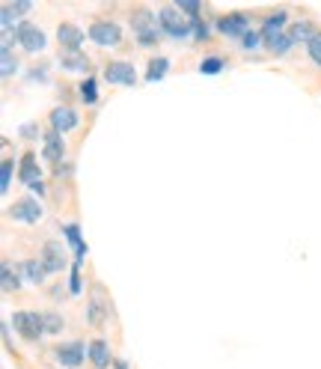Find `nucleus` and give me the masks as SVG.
<instances>
[{
  "mask_svg": "<svg viewBox=\"0 0 321 369\" xmlns=\"http://www.w3.org/2000/svg\"><path fill=\"white\" fill-rule=\"evenodd\" d=\"M116 369H125V364H116Z\"/></svg>",
  "mask_w": 321,
  "mask_h": 369,
  "instance_id": "2f4dec72",
  "label": "nucleus"
},
{
  "mask_svg": "<svg viewBox=\"0 0 321 369\" xmlns=\"http://www.w3.org/2000/svg\"><path fill=\"white\" fill-rule=\"evenodd\" d=\"M167 66H169V63H167L164 57L152 60V63H149V75H146V78H149V80H158V78H164V75H167Z\"/></svg>",
  "mask_w": 321,
  "mask_h": 369,
  "instance_id": "412c9836",
  "label": "nucleus"
},
{
  "mask_svg": "<svg viewBox=\"0 0 321 369\" xmlns=\"http://www.w3.org/2000/svg\"><path fill=\"white\" fill-rule=\"evenodd\" d=\"M307 45H309L312 63H316V66H321V36H312V42H307Z\"/></svg>",
  "mask_w": 321,
  "mask_h": 369,
  "instance_id": "cd10ccee",
  "label": "nucleus"
},
{
  "mask_svg": "<svg viewBox=\"0 0 321 369\" xmlns=\"http://www.w3.org/2000/svg\"><path fill=\"white\" fill-rule=\"evenodd\" d=\"M202 75H217V71L223 69V60L220 57H209V60H202Z\"/></svg>",
  "mask_w": 321,
  "mask_h": 369,
  "instance_id": "a878e982",
  "label": "nucleus"
},
{
  "mask_svg": "<svg viewBox=\"0 0 321 369\" xmlns=\"http://www.w3.org/2000/svg\"><path fill=\"white\" fill-rule=\"evenodd\" d=\"M244 48L247 51H253V48H259V33H244Z\"/></svg>",
  "mask_w": 321,
  "mask_h": 369,
  "instance_id": "7c9ffc66",
  "label": "nucleus"
},
{
  "mask_svg": "<svg viewBox=\"0 0 321 369\" xmlns=\"http://www.w3.org/2000/svg\"><path fill=\"white\" fill-rule=\"evenodd\" d=\"M78 113L71 111V107H57V111H51V125H54V131H71V128H78Z\"/></svg>",
  "mask_w": 321,
  "mask_h": 369,
  "instance_id": "1a4fd4ad",
  "label": "nucleus"
},
{
  "mask_svg": "<svg viewBox=\"0 0 321 369\" xmlns=\"http://www.w3.org/2000/svg\"><path fill=\"white\" fill-rule=\"evenodd\" d=\"M9 176H12V164L9 161H3V167H0V191H9Z\"/></svg>",
  "mask_w": 321,
  "mask_h": 369,
  "instance_id": "c85d7f7f",
  "label": "nucleus"
},
{
  "mask_svg": "<svg viewBox=\"0 0 321 369\" xmlns=\"http://www.w3.org/2000/svg\"><path fill=\"white\" fill-rule=\"evenodd\" d=\"M12 325L24 339H36V337L45 334V322H42L39 313H15Z\"/></svg>",
  "mask_w": 321,
  "mask_h": 369,
  "instance_id": "7ed1b4c3",
  "label": "nucleus"
},
{
  "mask_svg": "<svg viewBox=\"0 0 321 369\" xmlns=\"http://www.w3.org/2000/svg\"><path fill=\"white\" fill-rule=\"evenodd\" d=\"M0 69H3V78H9V75H15L18 63L12 60V51H0Z\"/></svg>",
  "mask_w": 321,
  "mask_h": 369,
  "instance_id": "b1692460",
  "label": "nucleus"
},
{
  "mask_svg": "<svg viewBox=\"0 0 321 369\" xmlns=\"http://www.w3.org/2000/svg\"><path fill=\"white\" fill-rule=\"evenodd\" d=\"M9 214H12V221H21V223H36L42 218V205L30 200V197H24V200H15L12 209H9Z\"/></svg>",
  "mask_w": 321,
  "mask_h": 369,
  "instance_id": "423d86ee",
  "label": "nucleus"
},
{
  "mask_svg": "<svg viewBox=\"0 0 321 369\" xmlns=\"http://www.w3.org/2000/svg\"><path fill=\"white\" fill-rule=\"evenodd\" d=\"M84 357H86V352H84V346H80V343H62L57 348V361L62 366H78Z\"/></svg>",
  "mask_w": 321,
  "mask_h": 369,
  "instance_id": "ddd939ff",
  "label": "nucleus"
},
{
  "mask_svg": "<svg viewBox=\"0 0 321 369\" xmlns=\"http://www.w3.org/2000/svg\"><path fill=\"white\" fill-rule=\"evenodd\" d=\"M24 274L30 277L33 283H42L45 280V265L36 262V259H27V262H24Z\"/></svg>",
  "mask_w": 321,
  "mask_h": 369,
  "instance_id": "6ab92c4d",
  "label": "nucleus"
},
{
  "mask_svg": "<svg viewBox=\"0 0 321 369\" xmlns=\"http://www.w3.org/2000/svg\"><path fill=\"white\" fill-rule=\"evenodd\" d=\"M178 9H185V12L196 15V12H200V3H196V0H178Z\"/></svg>",
  "mask_w": 321,
  "mask_h": 369,
  "instance_id": "c756f323",
  "label": "nucleus"
},
{
  "mask_svg": "<svg viewBox=\"0 0 321 369\" xmlns=\"http://www.w3.org/2000/svg\"><path fill=\"white\" fill-rule=\"evenodd\" d=\"M283 27H285V12H276V15L268 18L265 27H262V36L268 39V45H271L274 39H280V36H283Z\"/></svg>",
  "mask_w": 321,
  "mask_h": 369,
  "instance_id": "dca6fc26",
  "label": "nucleus"
},
{
  "mask_svg": "<svg viewBox=\"0 0 321 369\" xmlns=\"http://www.w3.org/2000/svg\"><path fill=\"white\" fill-rule=\"evenodd\" d=\"M45 158H48V161H60L62 158V137H60V131H48V134H45Z\"/></svg>",
  "mask_w": 321,
  "mask_h": 369,
  "instance_id": "f3484780",
  "label": "nucleus"
},
{
  "mask_svg": "<svg viewBox=\"0 0 321 369\" xmlns=\"http://www.w3.org/2000/svg\"><path fill=\"white\" fill-rule=\"evenodd\" d=\"M292 42H294L292 36H285V33H283L280 39H274V42H271V51H274V54H285V51L292 48Z\"/></svg>",
  "mask_w": 321,
  "mask_h": 369,
  "instance_id": "bb28decb",
  "label": "nucleus"
},
{
  "mask_svg": "<svg viewBox=\"0 0 321 369\" xmlns=\"http://www.w3.org/2000/svg\"><path fill=\"white\" fill-rule=\"evenodd\" d=\"M42 322H45V334H60L62 331V319L57 316V313H45Z\"/></svg>",
  "mask_w": 321,
  "mask_h": 369,
  "instance_id": "5701e85b",
  "label": "nucleus"
},
{
  "mask_svg": "<svg viewBox=\"0 0 321 369\" xmlns=\"http://www.w3.org/2000/svg\"><path fill=\"white\" fill-rule=\"evenodd\" d=\"M220 33H226V36H244L247 33V18L241 15V12H232V15H223L220 21Z\"/></svg>",
  "mask_w": 321,
  "mask_h": 369,
  "instance_id": "4468645a",
  "label": "nucleus"
},
{
  "mask_svg": "<svg viewBox=\"0 0 321 369\" xmlns=\"http://www.w3.org/2000/svg\"><path fill=\"white\" fill-rule=\"evenodd\" d=\"M80 98H84L86 104H95L98 102V87H95L93 78H86L84 84H80Z\"/></svg>",
  "mask_w": 321,
  "mask_h": 369,
  "instance_id": "aec40b11",
  "label": "nucleus"
},
{
  "mask_svg": "<svg viewBox=\"0 0 321 369\" xmlns=\"http://www.w3.org/2000/svg\"><path fill=\"white\" fill-rule=\"evenodd\" d=\"M89 36H93V42L110 48V45H119L122 30H119V24H113V21H95L93 27H89Z\"/></svg>",
  "mask_w": 321,
  "mask_h": 369,
  "instance_id": "20e7f679",
  "label": "nucleus"
},
{
  "mask_svg": "<svg viewBox=\"0 0 321 369\" xmlns=\"http://www.w3.org/2000/svg\"><path fill=\"white\" fill-rule=\"evenodd\" d=\"M60 66L66 71L86 75V71H89V60H86V54H80V51H60Z\"/></svg>",
  "mask_w": 321,
  "mask_h": 369,
  "instance_id": "9d476101",
  "label": "nucleus"
},
{
  "mask_svg": "<svg viewBox=\"0 0 321 369\" xmlns=\"http://www.w3.org/2000/svg\"><path fill=\"white\" fill-rule=\"evenodd\" d=\"M21 182H27V185H39L42 179H39V167H36V158L33 155H24L21 158Z\"/></svg>",
  "mask_w": 321,
  "mask_h": 369,
  "instance_id": "a211bd4d",
  "label": "nucleus"
},
{
  "mask_svg": "<svg viewBox=\"0 0 321 369\" xmlns=\"http://www.w3.org/2000/svg\"><path fill=\"white\" fill-rule=\"evenodd\" d=\"M89 361H93L95 369L110 366V348H107L104 339H93V343H89Z\"/></svg>",
  "mask_w": 321,
  "mask_h": 369,
  "instance_id": "2eb2a0df",
  "label": "nucleus"
},
{
  "mask_svg": "<svg viewBox=\"0 0 321 369\" xmlns=\"http://www.w3.org/2000/svg\"><path fill=\"white\" fill-rule=\"evenodd\" d=\"M18 42H21L24 51L36 54V51L45 48V33L36 24H21V27H18Z\"/></svg>",
  "mask_w": 321,
  "mask_h": 369,
  "instance_id": "0eeeda50",
  "label": "nucleus"
},
{
  "mask_svg": "<svg viewBox=\"0 0 321 369\" xmlns=\"http://www.w3.org/2000/svg\"><path fill=\"white\" fill-rule=\"evenodd\" d=\"M131 24H134V33H137V39L143 45H152L158 39V21H155V15H152L149 9H134Z\"/></svg>",
  "mask_w": 321,
  "mask_h": 369,
  "instance_id": "f257e3e1",
  "label": "nucleus"
},
{
  "mask_svg": "<svg viewBox=\"0 0 321 369\" xmlns=\"http://www.w3.org/2000/svg\"><path fill=\"white\" fill-rule=\"evenodd\" d=\"M104 78L110 80V84H125V87H131L134 80H137L134 66H128V63H110V66L104 69Z\"/></svg>",
  "mask_w": 321,
  "mask_h": 369,
  "instance_id": "6e6552de",
  "label": "nucleus"
},
{
  "mask_svg": "<svg viewBox=\"0 0 321 369\" xmlns=\"http://www.w3.org/2000/svg\"><path fill=\"white\" fill-rule=\"evenodd\" d=\"M107 313H110V307H107L104 289H102V286H95V289H93V301H89V307H86L89 325H93V328H102L104 322H107Z\"/></svg>",
  "mask_w": 321,
  "mask_h": 369,
  "instance_id": "39448f33",
  "label": "nucleus"
},
{
  "mask_svg": "<svg viewBox=\"0 0 321 369\" xmlns=\"http://www.w3.org/2000/svg\"><path fill=\"white\" fill-rule=\"evenodd\" d=\"M42 265L45 271H62V245L60 241H48L42 247Z\"/></svg>",
  "mask_w": 321,
  "mask_h": 369,
  "instance_id": "9b49d317",
  "label": "nucleus"
},
{
  "mask_svg": "<svg viewBox=\"0 0 321 369\" xmlns=\"http://www.w3.org/2000/svg\"><path fill=\"white\" fill-rule=\"evenodd\" d=\"M289 36H292L294 42H298V39H307V42H312V27H309L307 21H300V24H294V30H292Z\"/></svg>",
  "mask_w": 321,
  "mask_h": 369,
  "instance_id": "393cba45",
  "label": "nucleus"
},
{
  "mask_svg": "<svg viewBox=\"0 0 321 369\" xmlns=\"http://www.w3.org/2000/svg\"><path fill=\"white\" fill-rule=\"evenodd\" d=\"M57 39L66 51H80V42H84V33H80V27L75 24H60L57 30Z\"/></svg>",
  "mask_w": 321,
  "mask_h": 369,
  "instance_id": "f8f14e48",
  "label": "nucleus"
},
{
  "mask_svg": "<svg viewBox=\"0 0 321 369\" xmlns=\"http://www.w3.org/2000/svg\"><path fill=\"white\" fill-rule=\"evenodd\" d=\"M158 21H160V30L164 33H169V36H187L193 30V24L191 21H185L182 15H178V9H173V6H164L158 12Z\"/></svg>",
  "mask_w": 321,
  "mask_h": 369,
  "instance_id": "f03ea898",
  "label": "nucleus"
},
{
  "mask_svg": "<svg viewBox=\"0 0 321 369\" xmlns=\"http://www.w3.org/2000/svg\"><path fill=\"white\" fill-rule=\"evenodd\" d=\"M0 280H3V289H6V292L18 289V274H12V265H9V262H3V271H0Z\"/></svg>",
  "mask_w": 321,
  "mask_h": 369,
  "instance_id": "4be33fe9",
  "label": "nucleus"
}]
</instances>
